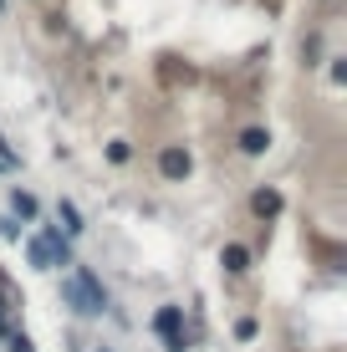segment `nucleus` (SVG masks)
Masks as SVG:
<instances>
[{"instance_id": "f257e3e1", "label": "nucleus", "mask_w": 347, "mask_h": 352, "mask_svg": "<svg viewBox=\"0 0 347 352\" xmlns=\"http://www.w3.org/2000/svg\"><path fill=\"white\" fill-rule=\"evenodd\" d=\"M62 301L77 311V317H102L107 311V291H102V281L87 271V265H77V271L62 281Z\"/></svg>"}, {"instance_id": "f03ea898", "label": "nucleus", "mask_w": 347, "mask_h": 352, "mask_svg": "<svg viewBox=\"0 0 347 352\" xmlns=\"http://www.w3.org/2000/svg\"><path fill=\"white\" fill-rule=\"evenodd\" d=\"M26 261L36 265V271H52V265H71V245L62 230H41V235L26 245Z\"/></svg>"}, {"instance_id": "7ed1b4c3", "label": "nucleus", "mask_w": 347, "mask_h": 352, "mask_svg": "<svg viewBox=\"0 0 347 352\" xmlns=\"http://www.w3.org/2000/svg\"><path fill=\"white\" fill-rule=\"evenodd\" d=\"M153 332L164 337V347H169V352H184V347H189V342H184V311H179V307H159Z\"/></svg>"}, {"instance_id": "20e7f679", "label": "nucleus", "mask_w": 347, "mask_h": 352, "mask_svg": "<svg viewBox=\"0 0 347 352\" xmlns=\"http://www.w3.org/2000/svg\"><path fill=\"white\" fill-rule=\"evenodd\" d=\"M159 174H164V179H184V174H189V153H184V148H164V153H159Z\"/></svg>"}, {"instance_id": "39448f33", "label": "nucleus", "mask_w": 347, "mask_h": 352, "mask_svg": "<svg viewBox=\"0 0 347 352\" xmlns=\"http://www.w3.org/2000/svg\"><path fill=\"white\" fill-rule=\"evenodd\" d=\"M56 220H62V235L71 240V235H82V214H77V204H56Z\"/></svg>"}, {"instance_id": "423d86ee", "label": "nucleus", "mask_w": 347, "mask_h": 352, "mask_svg": "<svg viewBox=\"0 0 347 352\" xmlns=\"http://www.w3.org/2000/svg\"><path fill=\"white\" fill-rule=\"evenodd\" d=\"M250 204H256V214H266V220H271V214H281V194L276 189H256V199H250Z\"/></svg>"}, {"instance_id": "0eeeda50", "label": "nucleus", "mask_w": 347, "mask_h": 352, "mask_svg": "<svg viewBox=\"0 0 347 352\" xmlns=\"http://www.w3.org/2000/svg\"><path fill=\"white\" fill-rule=\"evenodd\" d=\"M225 271H235V276H240V271H250V250L245 245H225Z\"/></svg>"}, {"instance_id": "6e6552de", "label": "nucleus", "mask_w": 347, "mask_h": 352, "mask_svg": "<svg viewBox=\"0 0 347 352\" xmlns=\"http://www.w3.org/2000/svg\"><path fill=\"white\" fill-rule=\"evenodd\" d=\"M266 143H271V138H266L260 128H245V133H240V148L250 153V159H256V153H266Z\"/></svg>"}, {"instance_id": "1a4fd4ad", "label": "nucleus", "mask_w": 347, "mask_h": 352, "mask_svg": "<svg viewBox=\"0 0 347 352\" xmlns=\"http://www.w3.org/2000/svg\"><path fill=\"white\" fill-rule=\"evenodd\" d=\"M10 210H16L21 220H36V199H31V194H21V189L10 194Z\"/></svg>"}, {"instance_id": "9d476101", "label": "nucleus", "mask_w": 347, "mask_h": 352, "mask_svg": "<svg viewBox=\"0 0 347 352\" xmlns=\"http://www.w3.org/2000/svg\"><path fill=\"white\" fill-rule=\"evenodd\" d=\"M235 337H240V342H250V337H256V322H250V317L235 322Z\"/></svg>"}, {"instance_id": "9b49d317", "label": "nucleus", "mask_w": 347, "mask_h": 352, "mask_svg": "<svg viewBox=\"0 0 347 352\" xmlns=\"http://www.w3.org/2000/svg\"><path fill=\"white\" fill-rule=\"evenodd\" d=\"M0 10H5V0H0Z\"/></svg>"}, {"instance_id": "f8f14e48", "label": "nucleus", "mask_w": 347, "mask_h": 352, "mask_svg": "<svg viewBox=\"0 0 347 352\" xmlns=\"http://www.w3.org/2000/svg\"><path fill=\"white\" fill-rule=\"evenodd\" d=\"M102 352H107V347H102Z\"/></svg>"}]
</instances>
